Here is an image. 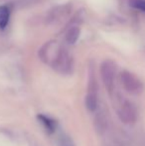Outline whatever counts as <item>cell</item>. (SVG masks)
I'll list each match as a JSON object with an SVG mask.
<instances>
[{
  "label": "cell",
  "instance_id": "4",
  "mask_svg": "<svg viewBox=\"0 0 145 146\" xmlns=\"http://www.w3.org/2000/svg\"><path fill=\"white\" fill-rule=\"evenodd\" d=\"M101 76L107 90L109 92H112L114 87V76H115V71L111 64H105L101 68Z\"/></svg>",
  "mask_w": 145,
  "mask_h": 146
},
{
  "label": "cell",
  "instance_id": "8",
  "mask_svg": "<svg viewBox=\"0 0 145 146\" xmlns=\"http://www.w3.org/2000/svg\"><path fill=\"white\" fill-rule=\"evenodd\" d=\"M134 6H135L136 8H138V9L145 11V1H143V0H138V1H136L135 3H134Z\"/></svg>",
  "mask_w": 145,
  "mask_h": 146
},
{
  "label": "cell",
  "instance_id": "2",
  "mask_svg": "<svg viewBox=\"0 0 145 146\" xmlns=\"http://www.w3.org/2000/svg\"><path fill=\"white\" fill-rule=\"evenodd\" d=\"M120 80H121V84L126 92L132 94H138L142 92V84L131 73L123 72L120 76Z\"/></svg>",
  "mask_w": 145,
  "mask_h": 146
},
{
  "label": "cell",
  "instance_id": "3",
  "mask_svg": "<svg viewBox=\"0 0 145 146\" xmlns=\"http://www.w3.org/2000/svg\"><path fill=\"white\" fill-rule=\"evenodd\" d=\"M85 108L89 112H95L99 106V100H97V88L93 81H91L89 85V90L85 96Z\"/></svg>",
  "mask_w": 145,
  "mask_h": 146
},
{
  "label": "cell",
  "instance_id": "5",
  "mask_svg": "<svg viewBox=\"0 0 145 146\" xmlns=\"http://www.w3.org/2000/svg\"><path fill=\"white\" fill-rule=\"evenodd\" d=\"M37 118L43 124L44 128L47 130V132L52 134L56 131L57 128V122L56 120H54L53 118H51L50 116L45 115V114H38L37 115Z\"/></svg>",
  "mask_w": 145,
  "mask_h": 146
},
{
  "label": "cell",
  "instance_id": "1",
  "mask_svg": "<svg viewBox=\"0 0 145 146\" xmlns=\"http://www.w3.org/2000/svg\"><path fill=\"white\" fill-rule=\"evenodd\" d=\"M117 114L120 120L125 124H133L136 122L138 117V112L135 106L128 100H125L120 104Z\"/></svg>",
  "mask_w": 145,
  "mask_h": 146
},
{
  "label": "cell",
  "instance_id": "6",
  "mask_svg": "<svg viewBox=\"0 0 145 146\" xmlns=\"http://www.w3.org/2000/svg\"><path fill=\"white\" fill-rule=\"evenodd\" d=\"M10 17V10L6 5L0 6V29L4 30L8 25Z\"/></svg>",
  "mask_w": 145,
  "mask_h": 146
},
{
  "label": "cell",
  "instance_id": "7",
  "mask_svg": "<svg viewBox=\"0 0 145 146\" xmlns=\"http://www.w3.org/2000/svg\"><path fill=\"white\" fill-rule=\"evenodd\" d=\"M58 145L59 146H75V143H73V139L71 138L69 135L63 133V134H61L60 137H59Z\"/></svg>",
  "mask_w": 145,
  "mask_h": 146
}]
</instances>
